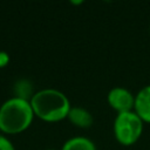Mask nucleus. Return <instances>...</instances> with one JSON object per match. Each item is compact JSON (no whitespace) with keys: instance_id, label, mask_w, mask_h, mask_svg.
Wrapping results in <instances>:
<instances>
[{"instance_id":"nucleus-1","label":"nucleus","mask_w":150,"mask_h":150,"mask_svg":"<svg viewBox=\"0 0 150 150\" xmlns=\"http://www.w3.org/2000/svg\"><path fill=\"white\" fill-rule=\"evenodd\" d=\"M34 115L46 122H59L67 118L70 110L68 97L56 89H42L34 94L30 100Z\"/></svg>"},{"instance_id":"nucleus-2","label":"nucleus","mask_w":150,"mask_h":150,"mask_svg":"<svg viewBox=\"0 0 150 150\" xmlns=\"http://www.w3.org/2000/svg\"><path fill=\"white\" fill-rule=\"evenodd\" d=\"M34 111L29 101L12 97L0 107V131L5 134H20L33 122Z\"/></svg>"},{"instance_id":"nucleus-3","label":"nucleus","mask_w":150,"mask_h":150,"mask_svg":"<svg viewBox=\"0 0 150 150\" xmlns=\"http://www.w3.org/2000/svg\"><path fill=\"white\" fill-rule=\"evenodd\" d=\"M143 121L135 111L118 112L114 121V135L118 143L131 145L138 141L143 131Z\"/></svg>"},{"instance_id":"nucleus-4","label":"nucleus","mask_w":150,"mask_h":150,"mask_svg":"<svg viewBox=\"0 0 150 150\" xmlns=\"http://www.w3.org/2000/svg\"><path fill=\"white\" fill-rule=\"evenodd\" d=\"M109 105L118 112L125 111H134L135 107V96L131 94L130 90L123 87H115L112 88L107 96Z\"/></svg>"},{"instance_id":"nucleus-5","label":"nucleus","mask_w":150,"mask_h":150,"mask_svg":"<svg viewBox=\"0 0 150 150\" xmlns=\"http://www.w3.org/2000/svg\"><path fill=\"white\" fill-rule=\"evenodd\" d=\"M134 111L143 122L150 123V84L142 88L136 94Z\"/></svg>"},{"instance_id":"nucleus-6","label":"nucleus","mask_w":150,"mask_h":150,"mask_svg":"<svg viewBox=\"0 0 150 150\" xmlns=\"http://www.w3.org/2000/svg\"><path fill=\"white\" fill-rule=\"evenodd\" d=\"M67 118L70 121L71 124L79 128H89L94 122L90 111L82 107H71Z\"/></svg>"},{"instance_id":"nucleus-7","label":"nucleus","mask_w":150,"mask_h":150,"mask_svg":"<svg viewBox=\"0 0 150 150\" xmlns=\"http://www.w3.org/2000/svg\"><path fill=\"white\" fill-rule=\"evenodd\" d=\"M61 150H96L94 142L83 136H76L67 139Z\"/></svg>"},{"instance_id":"nucleus-8","label":"nucleus","mask_w":150,"mask_h":150,"mask_svg":"<svg viewBox=\"0 0 150 150\" xmlns=\"http://www.w3.org/2000/svg\"><path fill=\"white\" fill-rule=\"evenodd\" d=\"M13 90H14V94H15L14 97H19V98H22V100H26V101H29V102H30L32 97L34 96V94L36 93V91H34L33 83L27 79L18 80L14 83Z\"/></svg>"},{"instance_id":"nucleus-9","label":"nucleus","mask_w":150,"mask_h":150,"mask_svg":"<svg viewBox=\"0 0 150 150\" xmlns=\"http://www.w3.org/2000/svg\"><path fill=\"white\" fill-rule=\"evenodd\" d=\"M0 150H15V148L7 137L0 135Z\"/></svg>"},{"instance_id":"nucleus-10","label":"nucleus","mask_w":150,"mask_h":150,"mask_svg":"<svg viewBox=\"0 0 150 150\" xmlns=\"http://www.w3.org/2000/svg\"><path fill=\"white\" fill-rule=\"evenodd\" d=\"M9 63V55L7 52L0 50V68L6 67Z\"/></svg>"},{"instance_id":"nucleus-11","label":"nucleus","mask_w":150,"mask_h":150,"mask_svg":"<svg viewBox=\"0 0 150 150\" xmlns=\"http://www.w3.org/2000/svg\"><path fill=\"white\" fill-rule=\"evenodd\" d=\"M46 150H56V149H46Z\"/></svg>"},{"instance_id":"nucleus-12","label":"nucleus","mask_w":150,"mask_h":150,"mask_svg":"<svg viewBox=\"0 0 150 150\" xmlns=\"http://www.w3.org/2000/svg\"><path fill=\"white\" fill-rule=\"evenodd\" d=\"M149 34H150V29H149Z\"/></svg>"}]
</instances>
